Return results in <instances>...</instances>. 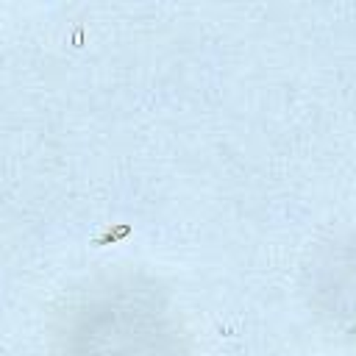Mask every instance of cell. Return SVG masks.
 Here are the masks:
<instances>
[{
    "label": "cell",
    "mask_w": 356,
    "mask_h": 356,
    "mask_svg": "<svg viewBox=\"0 0 356 356\" xmlns=\"http://www.w3.org/2000/svg\"><path fill=\"white\" fill-rule=\"evenodd\" d=\"M309 303L331 334L356 342V228L334 236L312 261Z\"/></svg>",
    "instance_id": "cell-2"
},
{
    "label": "cell",
    "mask_w": 356,
    "mask_h": 356,
    "mask_svg": "<svg viewBox=\"0 0 356 356\" xmlns=\"http://www.w3.org/2000/svg\"><path fill=\"white\" fill-rule=\"evenodd\" d=\"M61 356H186L172 300L147 278L117 275L78 292L61 312Z\"/></svg>",
    "instance_id": "cell-1"
}]
</instances>
